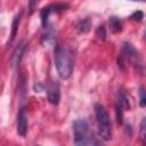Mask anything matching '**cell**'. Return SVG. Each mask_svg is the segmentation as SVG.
<instances>
[{
  "label": "cell",
  "instance_id": "20",
  "mask_svg": "<svg viewBox=\"0 0 146 146\" xmlns=\"http://www.w3.org/2000/svg\"><path fill=\"white\" fill-rule=\"evenodd\" d=\"M131 1H139V2H145L146 0H131Z\"/></svg>",
  "mask_w": 146,
  "mask_h": 146
},
{
  "label": "cell",
  "instance_id": "6",
  "mask_svg": "<svg viewBox=\"0 0 146 146\" xmlns=\"http://www.w3.org/2000/svg\"><path fill=\"white\" fill-rule=\"evenodd\" d=\"M47 97L49 103L52 105H58L60 99V92H59V86L56 82H51L47 87Z\"/></svg>",
  "mask_w": 146,
  "mask_h": 146
},
{
  "label": "cell",
  "instance_id": "11",
  "mask_svg": "<svg viewBox=\"0 0 146 146\" xmlns=\"http://www.w3.org/2000/svg\"><path fill=\"white\" fill-rule=\"evenodd\" d=\"M117 106L121 107L123 111H127V110L130 108L129 100H128L125 94L122 90H119V92H117Z\"/></svg>",
  "mask_w": 146,
  "mask_h": 146
},
{
  "label": "cell",
  "instance_id": "17",
  "mask_svg": "<svg viewBox=\"0 0 146 146\" xmlns=\"http://www.w3.org/2000/svg\"><path fill=\"white\" fill-rule=\"evenodd\" d=\"M116 120H117V122L120 123V124H122V122H123V110L121 108V107H119V106H116Z\"/></svg>",
  "mask_w": 146,
  "mask_h": 146
},
{
  "label": "cell",
  "instance_id": "14",
  "mask_svg": "<svg viewBox=\"0 0 146 146\" xmlns=\"http://www.w3.org/2000/svg\"><path fill=\"white\" fill-rule=\"evenodd\" d=\"M96 36L99 40H102V41L106 39V29L103 25H100V26L97 27V30H96Z\"/></svg>",
  "mask_w": 146,
  "mask_h": 146
},
{
  "label": "cell",
  "instance_id": "4",
  "mask_svg": "<svg viewBox=\"0 0 146 146\" xmlns=\"http://www.w3.org/2000/svg\"><path fill=\"white\" fill-rule=\"evenodd\" d=\"M27 129H29V123H27V114H26V110L23 106L17 115V133L21 137H25L27 133Z\"/></svg>",
  "mask_w": 146,
  "mask_h": 146
},
{
  "label": "cell",
  "instance_id": "12",
  "mask_svg": "<svg viewBox=\"0 0 146 146\" xmlns=\"http://www.w3.org/2000/svg\"><path fill=\"white\" fill-rule=\"evenodd\" d=\"M91 27V19L90 18H83L82 21H80V23L78 24V30L81 33H87Z\"/></svg>",
  "mask_w": 146,
  "mask_h": 146
},
{
  "label": "cell",
  "instance_id": "18",
  "mask_svg": "<svg viewBox=\"0 0 146 146\" xmlns=\"http://www.w3.org/2000/svg\"><path fill=\"white\" fill-rule=\"evenodd\" d=\"M42 89H43V86H41L39 82H36V83L34 84V91H35V92H40Z\"/></svg>",
  "mask_w": 146,
  "mask_h": 146
},
{
  "label": "cell",
  "instance_id": "8",
  "mask_svg": "<svg viewBox=\"0 0 146 146\" xmlns=\"http://www.w3.org/2000/svg\"><path fill=\"white\" fill-rule=\"evenodd\" d=\"M25 48H26L25 41H21L17 44V47L15 48V50L13 52V56H11V65H13V67H16L21 63V59H22L23 54L25 51Z\"/></svg>",
  "mask_w": 146,
  "mask_h": 146
},
{
  "label": "cell",
  "instance_id": "19",
  "mask_svg": "<svg viewBox=\"0 0 146 146\" xmlns=\"http://www.w3.org/2000/svg\"><path fill=\"white\" fill-rule=\"evenodd\" d=\"M38 1H39V0H30V10H31V13L33 11V9H34V7L36 6Z\"/></svg>",
  "mask_w": 146,
  "mask_h": 146
},
{
  "label": "cell",
  "instance_id": "10",
  "mask_svg": "<svg viewBox=\"0 0 146 146\" xmlns=\"http://www.w3.org/2000/svg\"><path fill=\"white\" fill-rule=\"evenodd\" d=\"M108 24H110V29L113 33H119L122 31V22L117 17L111 16L108 19Z\"/></svg>",
  "mask_w": 146,
  "mask_h": 146
},
{
  "label": "cell",
  "instance_id": "1",
  "mask_svg": "<svg viewBox=\"0 0 146 146\" xmlns=\"http://www.w3.org/2000/svg\"><path fill=\"white\" fill-rule=\"evenodd\" d=\"M73 63L74 60L71 50H68L65 47L57 46L55 49V65L60 79L66 80L72 75L74 66Z\"/></svg>",
  "mask_w": 146,
  "mask_h": 146
},
{
  "label": "cell",
  "instance_id": "5",
  "mask_svg": "<svg viewBox=\"0 0 146 146\" xmlns=\"http://www.w3.org/2000/svg\"><path fill=\"white\" fill-rule=\"evenodd\" d=\"M65 7H66L65 5L56 3V5H50V6H47V7L42 8L41 11H40V18H41L42 26L47 27L48 19H49V16H50L51 13H54V11H62V10H64Z\"/></svg>",
  "mask_w": 146,
  "mask_h": 146
},
{
  "label": "cell",
  "instance_id": "7",
  "mask_svg": "<svg viewBox=\"0 0 146 146\" xmlns=\"http://www.w3.org/2000/svg\"><path fill=\"white\" fill-rule=\"evenodd\" d=\"M123 56H125L130 62H132L135 64L139 63V55H138L137 50L132 47V44L129 42L123 43Z\"/></svg>",
  "mask_w": 146,
  "mask_h": 146
},
{
  "label": "cell",
  "instance_id": "15",
  "mask_svg": "<svg viewBox=\"0 0 146 146\" xmlns=\"http://www.w3.org/2000/svg\"><path fill=\"white\" fill-rule=\"evenodd\" d=\"M139 105L141 107H146V90L144 88L139 89Z\"/></svg>",
  "mask_w": 146,
  "mask_h": 146
},
{
  "label": "cell",
  "instance_id": "9",
  "mask_svg": "<svg viewBox=\"0 0 146 146\" xmlns=\"http://www.w3.org/2000/svg\"><path fill=\"white\" fill-rule=\"evenodd\" d=\"M22 14H23V10H21V11L14 17V19H13V23H11V32H10V41H9V42H11V41L15 39L16 34H17L18 26H19V23H21Z\"/></svg>",
  "mask_w": 146,
  "mask_h": 146
},
{
  "label": "cell",
  "instance_id": "3",
  "mask_svg": "<svg viewBox=\"0 0 146 146\" xmlns=\"http://www.w3.org/2000/svg\"><path fill=\"white\" fill-rule=\"evenodd\" d=\"M95 114L98 124L99 137L105 141L110 140L112 138V125L107 111L100 104H95Z\"/></svg>",
  "mask_w": 146,
  "mask_h": 146
},
{
  "label": "cell",
  "instance_id": "2",
  "mask_svg": "<svg viewBox=\"0 0 146 146\" xmlns=\"http://www.w3.org/2000/svg\"><path fill=\"white\" fill-rule=\"evenodd\" d=\"M73 133H74V144L78 146L98 144L86 119H78L74 121Z\"/></svg>",
  "mask_w": 146,
  "mask_h": 146
},
{
  "label": "cell",
  "instance_id": "13",
  "mask_svg": "<svg viewBox=\"0 0 146 146\" xmlns=\"http://www.w3.org/2000/svg\"><path fill=\"white\" fill-rule=\"evenodd\" d=\"M139 137L144 143L146 141V116L141 119V122L139 125Z\"/></svg>",
  "mask_w": 146,
  "mask_h": 146
},
{
  "label": "cell",
  "instance_id": "16",
  "mask_svg": "<svg viewBox=\"0 0 146 146\" xmlns=\"http://www.w3.org/2000/svg\"><path fill=\"white\" fill-rule=\"evenodd\" d=\"M129 18H130L131 21H135V22H140V21L144 18V14H143V11L137 10V11H135L133 14H131Z\"/></svg>",
  "mask_w": 146,
  "mask_h": 146
}]
</instances>
